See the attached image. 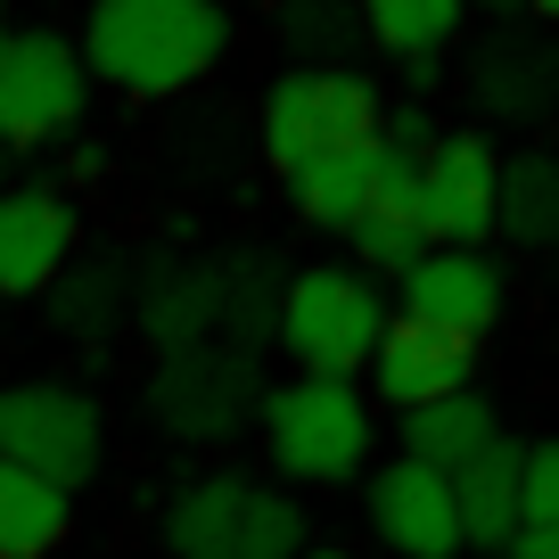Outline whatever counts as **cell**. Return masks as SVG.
I'll list each match as a JSON object with an SVG mask.
<instances>
[{"label":"cell","instance_id":"1","mask_svg":"<svg viewBox=\"0 0 559 559\" xmlns=\"http://www.w3.org/2000/svg\"><path fill=\"white\" fill-rule=\"evenodd\" d=\"M230 50L223 0H91L83 58L91 83H116L123 99H174L206 83V67Z\"/></svg>","mask_w":559,"mask_h":559},{"label":"cell","instance_id":"2","mask_svg":"<svg viewBox=\"0 0 559 559\" xmlns=\"http://www.w3.org/2000/svg\"><path fill=\"white\" fill-rule=\"evenodd\" d=\"M263 444H272V469L297 477V486H354L379 444V419H370V395L354 379H288L263 395Z\"/></svg>","mask_w":559,"mask_h":559},{"label":"cell","instance_id":"3","mask_svg":"<svg viewBox=\"0 0 559 559\" xmlns=\"http://www.w3.org/2000/svg\"><path fill=\"white\" fill-rule=\"evenodd\" d=\"M395 330L386 321V297L362 263H305L288 280V305H280V346L288 362L313 370V379H354L370 370L379 337Z\"/></svg>","mask_w":559,"mask_h":559},{"label":"cell","instance_id":"4","mask_svg":"<svg viewBox=\"0 0 559 559\" xmlns=\"http://www.w3.org/2000/svg\"><path fill=\"white\" fill-rule=\"evenodd\" d=\"M386 99L370 74L354 67H288L272 91H263V157L288 181L297 165L330 157V148H354V140H379Z\"/></svg>","mask_w":559,"mask_h":559},{"label":"cell","instance_id":"5","mask_svg":"<svg viewBox=\"0 0 559 559\" xmlns=\"http://www.w3.org/2000/svg\"><path fill=\"white\" fill-rule=\"evenodd\" d=\"M263 395H272V386H263L255 354L223 346V337L157 354V370H148V419H157L174 444H230L239 428L263 419Z\"/></svg>","mask_w":559,"mask_h":559},{"label":"cell","instance_id":"6","mask_svg":"<svg viewBox=\"0 0 559 559\" xmlns=\"http://www.w3.org/2000/svg\"><path fill=\"white\" fill-rule=\"evenodd\" d=\"M91 107V58L83 41L50 34V25H25V34L0 41V148L25 157V148H50L83 123Z\"/></svg>","mask_w":559,"mask_h":559},{"label":"cell","instance_id":"7","mask_svg":"<svg viewBox=\"0 0 559 559\" xmlns=\"http://www.w3.org/2000/svg\"><path fill=\"white\" fill-rule=\"evenodd\" d=\"M0 461L50 477V486H91L107 461V419L83 386L67 379H17L0 386Z\"/></svg>","mask_w":559,"mask_h":559},{"label":"cell","instance_id":"8","mask_svg":"<svg viewBox=\"0 0 559 559\" xmlns=\"http://www.w3.org/2000/svg\"><path fill=\"white\" fill-rule=\"evenodd\" d=\"M362 510H370V535H379L395 559H453V551H469L453 477L419 469V461H386V469H370Z\"/></svg>","mask_w":559,"mask_h":559},{"label":"cell","instance_id":"9","mask_svg":"<svg viewBox=\"0 0 559 559\" xmlns=\"http://www.w3.org/2000/svg\"><path fill=\"white\" fill-rule=\"evenodd\" d=\"M461 91L486 123H543L559 107V41L535 34V25H493L469 50Z\"/></svg>","mask_w":559,"mask_h":559},{"label":"cell","instance_id":"10","mask_svg":"<svg viewBox=\"0 0 559 559\" xmlns=\"http://www.w3.org/2000/svg\"><path fill=\"white\" fill-rule=\"evenodd\" d=\"M419 190L437 247H486V230H502V157L486 148V132H444L419 165Z\"/></svg>","mask_w":559,"mask_h":559},{"label":"cell","instance_id":"11","mask_svg":"<svg viewBox=\"0 0 559 559\" xmlns=\"http://www.w3.org/2000/svg\"><path fill=\"white\" fill-rule=\"evenodd\" d=\"M395 297L412 321H437L453 337H486L502 321V263L486 247H428L412 272L395 280Z\"/></svg>","mask_w":559,"mask_h":559},{"label":"cell","instance_id":"12","mask_svg":"<svg viewBox=\"0 0 559 559\" xmlns=\"http://www.w3.org/2000/svg\"><path fill=\"white\" fill-rule=\"evenodd\" d=\"M469 370H477V337H453V330L412 321V313H395V330H386L379 354H370V386H379V403H395V419L461 395Z\"/></svg>","mask_w":559,"mask_h":559},{"label":"cell","instance_id":"13","mask_svg":"<svg viewBox=\"0 0 559 559\" xmlns=\"http://www.w3.org/2000/svg\"><path fill=\"white\" fill-rule=\"evenodd\" d=\"M74 255H83V230L58 190L17 181L0 198V297H50Z\"/></svg>","mask_w":559,"mask_h":559},{"label":"cell","instance_id":"14","mask_svg":"<svg viewBox=\"0 0 559 559\" xmlns=\"http://www.w3.org/2000/svg\"><path fill=\"white\" fill-rule=\"evenodd\" d=\"M132 321H140V337H148L157 354L206 346V337H214V255H181V247L140 255Z\"/></svg>","mask_w":559,"mask_h":559},{"label":"cell","instance_id":"15","mask_svg":"<svg viewBox=\"0 0 559 559\" xmlns=\"http://www.w3.org/2000/svg\"><path fill=\"white\" fill-rule=\"evenodd\" d=\"M419 165L428 157H403V148H386L379 165V190H370L362 223H354V263L362 272H412L428 247H437V230H428V190H419Z\"/></svg>","mask_w":559,"mask_h":559},{"label":"cell","instance_id":"16","mask_svg":"<svg viewBox=\"0 0 559 559\" xmlns=\"http://www.w3.org/2000/svg\"><path fill=\"white\" fill-rule=\"evenodd\" d=\"M288 263L272 247H223L214 255V337L239 354L280 346V305H288Z\"/></svg>","mask_w":559,"mask_h":559},{"label":"cell","instance_id":"17","mask_svg":"<svg viewBox=\"0 0 559 559\" xmlns=\"http://www.w3.org/2000/svg\"><path fill=\"white\" fill-rule=\"evenodd\" d=\"M493 444H502V412L477 386L428 403V412H403V461H419V469H437V477H469Z\"/></svg>","mask_w":559,"mask_h":559},{"label":"cell","instance_id":"18","mask_svg":"<svg viewBox=\"0 0 559 559\" xmlns=\"http://www.w3.org/2000/svg\"><path fill=\"white\" fill-rule=\"evenodd\" d=\"M132 288H140V263L116 255V247H91V255H74L67 272H58L50 321L67 337H83V346H99V337H116L123 321H132Z\"/></svg>","mask_w":559,"mask_h":559},{"label":"cell","instance_id":"19","mask_svg":"<svg viewBox=\"0 0 559 559\" xmlns=\"http://www.w3.org/2000/svg\"><path fill=\"white\" fill-rule=\"evenodd\" d=\"M379 165H386V140H354V148H330V157L297 165V174H288V198H297V214H305L313 230L354 239L370 190H379Z\"/></svg>","mask_w":559,"mask_h":559},{"label":"cell","instance_id":"20","mask_svg":"<svg viewBox=\"0 0 559 559\" xmlns=\"http://www.w3.org/2000/svg\"><path fill=\"white\" fill-rule=\"evenodd\" d=\"M247 477H190L165 502V551L174 559H239V519H247Z\"/></svg>","mask_w":559,"mask_h":559},{"label":"cell","instance_id":"21","mask_svg":"<svg viewBox=\"0 0 559 559\" xmlns=\"http://www.w3.org/2000/svg\"><path fill=\"white\" fill-rule=\"evenodd\" d=\"M74 526V493L0 461V559H50Z\"/></svg>","mask_w":559,"mask_h":559},{"label":"cell","instance_id":"22","mask_svg":"<svg viewBox=\"0 0 559 559\" xmlns=\"http://www.w3.org/2000/svg\"><path fill=\"white\" fill-rule=\"evenodd\" d=\"M519 469H526V444H493L469 477H453V493H461V535H469L477 551H510V535L526 526V519H519Z\"/></svg>","mask_w":559,"mask_h":559},{"label":"cell","instance_id":"23","mask_svg":"<svg viewBox=\"0 0 559 559\" xmlns=\"http://www.w3.org/2000/svg\"><path fill=\"white\" fill-rule=\"evenodd\" d=\"M469 0H362V34L379 41L386 58L419 67V58H444V41L461 34Z\"/></svg>","mask_w":559,"mask_h":559},{"label":"cell","instance_id":"24","mask_svg":"<svg viewBox=\"0 0 559 559\" xmlns=\"http://www.w3.org/2000/svg\"><path fill=\"white\" fill-rule=\"evenodd\" d=\"M502 239L519 247H559V157L526 148L502 165Z\"/></svg>","mask_w":559,"mask_h":559},{"label":"cell","instance_id":"25","mask_svg":"<svg viewBox=\"0 0 559 559\" xmlns=\"http://www.w3.org/2000/svg\"><path fill=\"white\" fill-rule=\"evenodd\" d=\"M354 25H362V0H280V34L313 67H337V50H354Z\"/></svg>","mask_w":559,"mask_h":559},{"label":"cell","instance_id":"26","mask_svg":"<svg viewBox=\"0 0 559 559\" xmlns=\"http://www.w3.org/2000/svg\"><path fill=\"white\" fill-rule=\"evenodd\" d=\"M239 559H305V510L288 502L280 486H255V493H247Z\"/></svg>","mask_w":559,"mask_h":559},{"label":"cell","instance_id":"27","mask_svg":"<svg viewBox=\"0 0 559 559\" xmlns=\"http://www.w3.org/2000/svg\"><path fill=\"white\" fill-rule=\"evenodd\" d=\"M519 519H526V526H559V444H526Z\"/></svg>","mask_w":559,"mask_h":559},{"label":"cell","instance_id":"28","mask_svg":"<svg viewBox=\"0 0 559 559\" xmlns=\"http://www.w3.org/2000/svg\"><path fill=\"white\" fill-rule=\"evenodd\" d=\"M502 559H559V526H519Z\"/></svg>","mask_w":559,"mask_h":559},{"label":"cell","instance_id":"29","mask_svg":"<svg viewBox=\"0 0 559 559\" xmlns=\"http://www.w3.org/2000/svg\"><path fill=\"white\" fill-rule=\"evenodd\" d=\"M469 9H486V17H519L526 0H469Z\"/></svg>","mask_w":559,"mask_h":559},{"label":"cell","instance_id":"30","mask_svg":"<svg viewBox=\"0 0 559 559\" xmlns=\"http://www.w3.org/2000/svg\"><path fill=\"white\" fill-rule=\"evenodd\" d=\"M9 190H17V181H9V148H0V198H9Z\"/></svg>","mask_w":559,"mask_h":559},{"label":"cell","instance_id":"31","mask_svg":"<svg viewBox=\"0 0 559 559\" xmlns=\"http://www.w3.org/2000/svg\"><path fill=\"white\" fill-rule=\"evenodd\" d=\"M526 9H535V17H559V0H526Z\"/></svg>","mask_w":559,"mask_h":559},{"label":"cell","instance_id":"32","mask_svg":"<svg viewBox=\"0 0 559 559\" xmlns=\"http://www.w3.org/2000/svg\"><path fill=\"white\" fill-rule=\"evenodd\" d=\"M305 559H346V551H305Z\"/></svg>","mask_w":559,"mask_h":559},{"label":"cell","instance_id":"33","mask_svg":"<svg viewBox=\"0 0 559 559\" xmlns=\"http://www.w3.org/2000/svg\"><path fill=\"white\" fill-rule=\"evenodd\" d=\"M0 41H9V9H0Z\"/></svg>","mask_w":559,"mask_h":559}]
</instances>
